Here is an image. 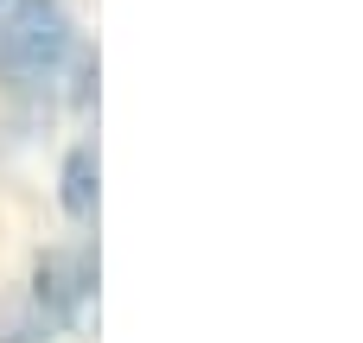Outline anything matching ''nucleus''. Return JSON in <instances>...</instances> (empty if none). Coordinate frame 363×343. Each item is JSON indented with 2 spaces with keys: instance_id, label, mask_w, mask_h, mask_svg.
I'll return each instance as SVG.
<instances>
[{
  "instance_id": "f257e3e1",
  "label": "nucleus",
  "mask_w": 363,
  "mask_h": 343,
  "mask_svg": "<svg viewBox=\"0 0 363 343\" xmlns=\"http://www.w3.org/2000/svg\"><path fill=\"white\" fill-rule=\"evenodd\" d=\"M89 293H96V255L83 242L45 248L32 280L19 286V299L0 312V343H51L57 331H70L83 318Z\"/></svg>"
},
{
  "instance_id": "7ed1b4c3",
  "label": "nucleus",
  "mask_w": 363,
  "mask_h": 343,
  "mask_svg": "<svg viewBox=\"0 0 363 343\" xmlns=\"http://www.w3.org/2000/svg\"><path fill=\"white\" fill-rule=\"evenodd\" d=\"M57 204H64V216H77V223L96 216V204H102V159H96V140H77V146L64 153Z\"/></svg>"
},
{
  "instance_id": "f03ea898",
  "label": "nucleus",
  "mask_w": 363,
  "mask_h": 343,
  "mask_svg": "<svg viewBox=\"0 0 363 343\" xmlns=\"http://www.w3.org/2000/svg\"><path fill=\"white\" fill-rule=\"evenodd\" d=\"M77 57V25L64 0H6L0 6V83L13 95H38Z\"/></svg>"
},
{
  "instance_id": "20e7f679",
  "label": "nucleus",
  "mask_w": 363,
  "mask_h": 343,
  "mask_svg": "<svg viewBox=\"0 0 363 343\" xmlns=\"http://www.w3.org/2000/svg\"><path fill=\"white\" fill-rule=\"evenodd\" d=\"M0 6H6V0H0Z\"/></svg>"
}]
</instances>
